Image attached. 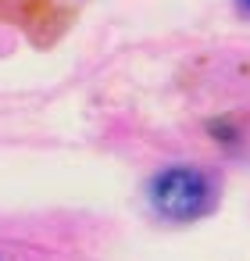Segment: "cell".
<instances>
[{
	"mask_svg": "<svg viewBox=\"0 0 250 261\" xmlns=\"http://www.w3.org/2000/svg\"><path fill=\"white\" fill-rule=\"evenodd\" d=\"M147 204L168 225L200 222L218 204V179L200 165H164L147 182Z\"/></svg>",
	"mask_w": 250,
	"mask_h": 261,
	"instance_id": "6da1fadb",
	"label": "cell"
},
{
	"mask_svg": "<svg viewBox=\"0 0 250 261\" xmlns=\"http://www.w3.org/2000/svg\"><path fill=\"white\" fill-rule=\"evenodd\" d=\"M236 4H239V11H243V15H250V0H236Z\"/></svg>",
	"mask_w": 250,
	"mask_h": 261,
	"instance_id": "7a4b0ae2",
	"label": "cell"
}]
</instances>
